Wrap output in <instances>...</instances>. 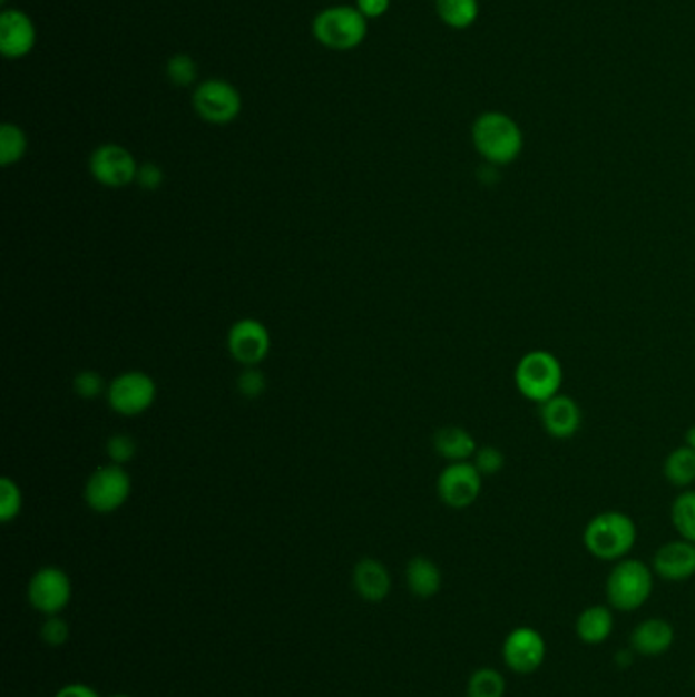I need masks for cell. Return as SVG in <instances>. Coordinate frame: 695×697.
I'll return each mask as SVG.
<instances>
[{"instance_id": "obj_1", "label": "cell", "mask_w": 695, "mask_h": 697, "mask_svg": "<svg viewBox=\"0 0 695 697\" xmlns=\"http://www.w3.org/2000/svg\"><path fill=\"white\" fill-rule=\"evenodd\" d=\"M471 141L493 168L515 164L525 149V132L510 115L502 110H486L471 125Z\"/></svg>"}, {"instance_id": "obj_2", "label": "cell", "mask_w": 695, "mask_h": 697, "mask_svg": "<svg viewBox=\"0 0 695 697\" xmlns=\"http://www.w3.org/2000/svg\"><path fill=\"white\" fill-rule=\"evenodd\" d=\"M635 520L620 510H604L589 520L584 529V547L591 557L606 563L626 559L635 549Z\"/></svg>"}, {"instance_id": "obj_3", "label": "cell", "mask_w": 695, "mask_h": 697, "mask_svg": "<svg viewBox=\"0 0 695 697\" xmlns=\"http://www.w3.org/2000/svg\"><path fill=\"white\" fill-rule=\"evenodd\" d=\"M655 571L640 559L626 557L616 561L606 578V601L611 610L636 612L653 596Z\"/></svg>"}, {"instance_id": "obj_4", "label": "cell", "mask_w": 695, "mask_h": 697, "mask_svg": "<svg viewBox=\"0 0 695 697\" xmlns=\"http://www.w3.org/2000/svg\"><path fill=\"white\" fill-rule=\"evenodd\" d=\"M564 365L557 355L545 348L525 353L516 363L515 384L520 396L535 404H545L561 394L564 387Z\"/></svg>"}, {"instance_id": "obj_5", "label": "cell", "mask_w": 695, "mask_h": 697, "mask_svg": "<svg viewBox=\"0 0 695 697\" xmlns=\"http://www.w3.org/2000/svg\"><path fill=\"white\" fill-rule=\"evenodd\" d=\"M312 36L326 49L351 51L368 37V19L358 7L336 4L323 9L312 21Z\"/></svg>"}, {"instance_id": "obj_6", "label": "cell", "mask_w": 695, "mask_h": 697, "mask_svg": "<svg viewBox=\"0 0 695 697\" xmlns=\"http://www.w3.org/2000/svg\"><path fill=\"white\" fill-rule=\"evenodd\" d=\"M131 488V475L127 469L108 463L98 468L86 481V504L97 514H112L127 504Z\"/></svg>"}, {"instance_id": "obj_7", "label": "cell", "mask_w": 695, "mask_h": 697, "mask_svg": "<svg viewBox=\"0 0 695 697\" xmlns=\"http://www.w3.org/2000/svg\"><path fill=\"white\" fill-rule=\"evenodd\" d=\"M27 601L36 612L58 616L72 601V579L61 567H41L29 579Z\"/></svg>"}, {"instance_id": "obj_8", "label": "cell", "mask_w": 695, "mask_h": 697, "mask_svg": "<svg viewBox=\"0 0 695 697\" xmlns=\"http://www.w3.org/2000/svg\"><path fill=\"white\" fill-rule=\"evenodd\" d=\"M157 385L144 372H125L117 375L107 390L108 406L120 416H139L154 406Z\"/></svg>"}, {"instance_id": "obj_9", "label": "cell", "mask_w": 695, "mask_h": 697, "mask_svg": "<svg viewBox=\"0 0 695 697\" xmlns=\"http://www.w3.org/2000/svg\"><path fill=\"white\" fill-rule=\"evenodd\" d=\"M193 107L200 119L211 125H228L243 109L239 90L227 80L211 78L194 88Z\"/></svg>"}, {"instance_id": "obj_10", "label": "cell", "mask_w": 695, "mask_h": 697, "mask_svg": "<svg viewBox=\"0 0 695 697\" xmlns=\"http://www.w3.org/2000/svg\"><path fill=\"white\" fill-rule=\"evenodd\" d=\"M547 640L532 626H516L502 642V661L510 671L530 675L547 661Z\"/></svg>"}, {"instance_id": "obj_11", "label": "cell", "mask_w": 695, "mask_h": 697, "mask_svg": "<svg viewBox=\"0 0 695 697\" xmlns=\"http://www.w3.org/2000/svg\"><path fill=\"white\" fill-rule=\"evenodd\" d=\"M483 488V475L471 461L449 463L439 473L437 480V493L441 502L453 510H466L476 504Z\"/></svg>"}, {"instance_id": "obj_12", "label": "cell", "mask_w": 695, "mask_h": 697, "mask_svg": "<svg viewBox=\"0 0 695 697\" xmlns=\"http://www.w3.org/2000/svg\"><path fill=\"white\" fill-rule=\"evenodd\" d=\"M92 178L105 188H125L137 178L139 164L127 147L119 144L98 145L88 159Z\"/></svg>"}, {"instance_id": "obj_13", "label": "cell", "mask_w": 695, "mask_h": 697, "mask_svg": "<svg viewBox=\"0 0 695 697\" xmlns=\"http://www.w3.org/2000/svg\"><path fill=\"white\" fill-rule=\"evenodd\" d=\"M228 353L245 367H257L272 348V337L264 323L257 318H241L231 326L227 335Z\"/></svg>"}, {"instance_id": "obj_14", "label": "cell", "mask_w": 695, "mask_h": 697, "mask_svg": "<svg viewBox=\"0 0 695 697\" xmlns=\"http://www.w3.org/2000/svg\"><path fill=\"white\" fill-rule=\"evenodd\" d=\"M37 43L36 23L27 12L4 9L0 14V53L7 60H21Z\"/></svg>"}, {"instance_id": "obj_15", "label": "cell", "mask_w": 695, "mask_h": 697, "mask_svg": "<svg viewBox=\"0 0 695 697\" xmlns=\"http://www.w3.org/2000/svg\"><path fill=\"white\" fill-rule=\"evenodd\" d=\"M539 416L545 433L557 441L574 439L579 433L581 421H584L579 404L567 394H557L549 402L540 404Z\"/></svg>"}, {"instance_id": "obj_16", "label": "cell", "mask_w": 695, "mask_h": 697, "mask_svg": "<svg viewBox=\"0 0 695 697\" xmlns=\"http://www.w3.org/2000/svg\"><path fill=\"white\" fill-rule=\"evenodd\" d=\"M655 576L665 581H687L695 576V542L677 539L665 542L653 557Z\"/></svg>"}, {"instance_id": "obj_17", "label": "cell", "mask_w": 695, "mask_h": 697, "mask_svg": "<svg viewBox=\"0 0 695 697\" xmlns=\"http://www.w3.org/2000/svg\"><path fill=\"white\" fill-rule=\"evenodd\" d=\"M675 628L665 618H647L633 628L630 649L640 657H660L672 650Z\"/></svg>"}, {"instance_id": "obj_18", "label": "cell", "mask_w": 695, "mask_h": 697, "mask_svg": "<svg viewBox=\"0 0 695 697\" xmlns=\"http://www.w3.org/2000/svg\"><path fill=\"white\" fill-rule=\"evenodd\" d=\"M351 581L361 600L370 601V603L384 601L392 591V576L388 567L372 557L361 559L360 563L353 567Z\"/></svg>"}, {"instance_id": "obj_19", "label": "cell", "mask_w": 695, "mask_h": 697, "mask_svg": "<svg viewBox=\"0 0 695 697\" xmlns=\"http://www.w3.org/2000/svg\"><path fill=\"white\" fill-rule=\"evenodd\" d=\"M614 632V610L606 603L588 606L577 613L576 635L584 645H601Z\"/></svg>"}, {"instance_id": "obj_20", "label": "cell", "mask_w": 695, "mask_h": 697, "mask_svg": "<svg viewBox=\"0 0 695 697\" xmlns=\"http://www.w3.org/2000/svg\"><path fill=\"white\" fill-rule=\"evenodd\" d=\"M434 451L447 459L449 463H461V461H471L476 451H478V441L473 439V434L469 433L463 426H443L434 433L432 439Z\"/></svg>"}, {"instance_id": "obj_21", "label": "cell", "mask_w": 695, "mask_h": 697, "mask_svg": "<svg viewBox=\"0 0 695 697\" xmlns=\"http://www.w3.org/2000/svg\"><path fill=\"white\" fill-rule=\"evenodd\" d=\"M407 583L408 589L417 598L429 600V598H434L443 588V573L432 559L419 554V557H412L408 561Z\"/></svg>"}, {"instance_id": "obj_22", "label": "cell", "mask_w": 695, "mask_h": 697, "mask_svg": "<svg viewBox=\"0 0 695 697\" xmlns=\"http://www.w3.org/2000/svg\"><path fill=\"white\" fill-rule=\"evenodd\" d=\"M663 473L673 488L689 490L695 483V449L687 445L673 449L663 463Z\"/></svg>"}, {"instance_id": "obj_23", "label": "cell", "mask_w": 695, "mask_h": 697, "mask_svg": "<svg viewBox=\"0 0 695 697\" xmlns=\"http://www.w3.org/2000/svg\"><path fill=\"white\" fill-rule=\"evenodd\" d=\"M434 9L439 19L456 31H466L480 19L478 0H437Z\"/></svg>"}, {"instance_id": "obj_24", "label": "cell", "mask_w": 695, "mask_h": 697, "mask_svg": "<svg viewBox=\"0 0 695 697\" xmlns=\"http://www.w3.org/2000/svg\"><path fill=\"white\" fill-rule=\"evenodd\" d=\"M672 524L679 539L695 542V490H684L672 504Z\"/></svg>"}, {"instance_id": "obj_25", "label": "cell", "mask_w": 695, "mask_h": 697, "mask_svg": "<svg viewBox=\"0 0 695 697\" xmlns=\"http://www.w3.org/2000/svg\"><path fill=\"white\" fill-rule=\"evenodd\" d=\"M27 135L14 122H2L0 127V164L9 168L12 164H19L27 154Z\"/></svg>"}, {"instance_id": "obj_26", "label": "cell", "mask_w": 695, "mask_h": 697, "mask_svg": "<svg viewBox=\"0 0 695 697\" xmlns=\"http://www.w3.org/2000/svg\"><path fill=\"white\" fill-rule=\"evenodd\" d=\"M506 696V677L493 667H480L468 679V697Z\"/></svg>"}, {"instance_id": "obj_27", "label": "cell", "mask_w": 695, "mask_h": 697, "mask_svg": "<svg viewBox=\"0 0 695 697\" xmlns=\"http://www.w3.org/2000/svg\"><path fill=\"white\" fill-rule=\"evenodd\" d=\"M166 76H168L169 82L178 88H186V86H193L198 78V66L193 56L188 53H176L169 58L166 63Z\"/></svg>"}, {"instance_id": "obj_28", "label": "cell", "mask_w": 695, "mask_h": 697, "mask_svg": "<svg viewBox=\"0 0 695 697\" xmlns=\"http://www.w3.org/2000/svg\"><path fill=\"white\" fill-rule=\"evenodd\" d=\"M21 508H23L21 488L11 478H2L0 480V520L9 524L21 514Z\"/></svg>"}, {"instance_id": "obj_29", "label": "cell", "mask_w": 695, "mask_h": 697, "mask_svg": "<svg viewBox=\"0 0 695 697\" xmlns=\"http://www.w3.org/2000/svg\"><path fill=\"white\" fill-rule=\"evenodd\" d=\"M39 637L51 647V649H60L68 640H70V625L58 616H46V620L41 622L39 628Z\"/></svg>"}, {"instance_id": "obj_30", "label": "cell", "mask_w": 695, "mask_h": 697, "mask_svg": "<svg viewBox=\"0 0 695 697\" xmlns=\"http://www.w3.org/2000/svg\"><path fill=\"white\" fill-rule=\"evenodd\" d=\"M471 463L478 468L483 478H488V475H496L502 471L503 465H506V458L498 446L483 445L478 446Z\"/></svg>"}, {"instance_id": "obj_31", "label": "cell", "mask_w": 695, "mask_h": 697, "mask_svg": "<svg viewBox=\"0 0 695 697\" xmlns=\"http://www.w3.org/2000/svg\"><path fill=\"white\" fill-rule=\"evenodd\" d=\"M137 453V443L129 434H112L108 436L107 455L115 465H127Z\"/></svg>"}, {"instance_id": "obj_32", "label": "cell", "mask_w": 695, "mask_h": 697, "mask_svg": "<svg viewBox=\"0 0 695 697\" xmlns=\"http://www.w3.org/2000/svg\"><path fill=\"white\" fill-rule=\"evenodd\" d=\"M107 390L108 385H105L102 375L92 372V370L76 373V377H74V392H76V396L82 397V400H95Z\"/></svg>"}, {"instance_id": "obj_33", "label": "cell", "mask_w": 695, "mask_h": 697, "mask_svg": "<svg viewBox=\"0 0 695 697\" xmlns=\"http://www.w3.org/2000/svg\"><path fill=\"white\" fill-rule=\"evenodd\" d=\"M237 390L243 397L247 400H257L265 394L267 390V380L265 373L260 372L257 367H245L237 377Z\"/></svg>"}, {"instance_id": "obj_34", "label": "cell", "mask_w": 695, "mask_h": 697, "mask_svg": "<svg viewBox=\"0 0 695 697\" xmlns=\"http://www.w3.org/2000/svg\"><path fill=\"white\" fill-rule=\"evenodd\" d=\"M135 181L139 184L141 190L147 193H156L159 190V186L164 184V169L159 168L154 161H145L137 169V178Z\"/></svg>"}, {"instance_id": "obj_35", "label": "cell", "mask_w": 695, "mask_h": 697, "mask_svg": "<svg viewBox=\"0 0 695 697\" xmlns=\"http://www.w3.org/2000/svg\"><path fill=\"white\" fill-rule=\"evenodd\" d=\"M355 7L360 9L361 14L365 19H380L385 12L390 11L392 0H358Z\"/></svg>"}, {"instance_id": "obj_36", "label": "cell", "mask_w": 695, "mask_h": 697, "mask_svg": "<svg viewBox=\"0 0 695 697\" xmlns=\"http://www.w3.org/2000/svg\"><path fill=\"white\" fill-rule=\"evenodd\" d=\"M53 697H100V694L88 684H68V686L60 687Z\"/></svg>"}, {"instance_id": "obj_37", "label": "cell", "mask_w": 695, "mask_h": 697, "mask_svg": "<svg viewBox=\"0 0 695 697\" xmlns=\"http://www.w3.org/2000/svg\"><path fill=\"white\" fill-rule=\"evenodd\" d=\"M635 650L633 649H620L616 652V665L620 667V669H626V667H630L633 661H635Z\"/></svg>"}, {"instance_id": "obj_38", "label": "cell", "mask_w": 695, "mask_h": 697, "mask_svg": "<svg viewBox=\"0 0 695 697\" xmlns=\"http://www.w3.org/2000/svg\"><path fill=\"white\" fill-rule=\"evenodd\" d=\"M685 445L695 449V424L694 426H689V429H687V433H685Z\"/></svg>"}, {"instance_id": "obj_39", "label": "cell", "mask_w": 695, "mask_h": 697, "mask_svg": "<svg viewBox=\"0 0 695 697\" xmlns=\"http://www.w3.org/2000/svg\"><path fill=\"white\" fill-rule=\"evenodd\" d=\"M108 697H133V696H127V694H115V696H108Z\"/></svg>"}, {"instance_id": "obj_40", "label": "cell", "mask_w": 695, "mask_h": 697, "mask_svg": "<svg viewBox=\"0 0 695 697\" xmlns=\"http://www.w3.org/2000/svg\"><path fill=\"white\" fill-rule=\"evenodd\" d=\"M0 2H7V0H0Z\"/></svg>"}, {"instance_id": "obj_41", "label": "cell", "mask_w": 695, "mask_h": 697, "mask_svg": "<svg viewBox=\"0 0 695 697\" xmlns=\"http://www.w3.org/2000/svg\"><path fill=\"white\" fill-rule=\"evenodd\" d=\"M694 677H695V675H694Z\"/></svg>"}]
</instances>
